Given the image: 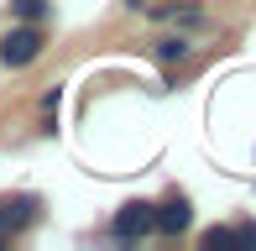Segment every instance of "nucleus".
<instances>
[{
    "instance_id": "nucleus-2",
    "label": "nucleus",
    "mask_w": 256,
    "mask_h": 251,
    "mask_svg": "<svg viewBox=\"0 0 256 251\" xmlns=\"http://www.w3.org/2000/svg\"><path fill=\"white\" fill-rule=\"evenodd\" d=\"M194 225V204L183 199V194H168L162 204H152V230H162V236H183Z\"/></svg>"
},
{
    "instance_id": "nucleus-7",
    "label": "nucleus",
    "mask_w": 256,
    "mask_h": 251,
    "mask_svg": "<svg viewBox=\"0 0 256 251\" xmlns=\"http://www.w3.org/2000/svg\"><path fill=\"white\" fill-rule=\"evenodd\" d=\"M204 246H209V251H220V246H236V230H225V225H214V230L204 236Z\"/></svg>"
},
{
    "instance_id": "nucleus-5",
    "label": "nucleus",
    "mask_w": 256,
    "mask_h": 251,
    "mask_svg": "<svg viewBox=\"0 0 256 251\" xmlns=\"http://www.w3.org/2000/svg\"><path fill=\"white\" fill-rule=\"evenodd\" d=\"M10 10H16L21 21H42L52 10V0H10Z\"/></svg>"
},
{
    "instance_id": "nucleus-8",
    "label": "nucleus",
    "mask_w": 256,
    "mask_h": 251,
    "mask_svg": "<svg viewBox=\"0 0 256 251\" xmlns=\"http://www.w3.org/2000/svg\"><path fill=\"white\" fill-rule=\"evenodd\" d=\"M236 241H240V246H256V220H246V225H236Z\"/></svg>"
},
{
    "instance_id": "nucleus-4",
    "label": "nucleus",
    "mask_w": 256,
    "mask_h": 251,
    "mask_svg": "<svg viewBox=\"0 0 256 251\" xmlns=\"http://www.w3.org/2000/svg\"><path fill=\"white\" fill-rule=\"evenodd\" d=\"M37 220V199L32 194H16V199H0V241H6L10 230H21V225Z\"/></svg>"
},
{
    "instance_id": "nucleus-6",
    "label": "nucleus",
    "mask_w": 256,
    "mask_h": 251,
    "mask_svg": "<svg viewBox=\"0 0 256 251\" xmlns=\"http://www.w3.org/2000/svg\"><path fill=\"white\" fill-rule=\"evenodd\" d=\"M157 58H162V63H183V58H188V42H183V37L157 42Z\"/></svg>"
},
{
    "instance_id": "nucleus-1",
    "label": "nucleus",
    "mask_w": 256,
    "mask_h": 251,
    "mask_svg": "<svg viewBox=\"0 0 256 251\" xmlns=\"http://www.w3.org/2000/svg\"><path fill=\"white\" fill-rule=\"evenodd\" d=\"M0 58H6V68L37 63V58H42V32H37V21H26V26L6 32V37H0Z\"/></svg>"
},
{
    "instance_id": "nucleus-3",
    "label": "nucleus",
    "mask_w": 256,
    "mask_h": 251,
    "mask_svg": "<svg viewBox=\"0 0 256 251\" xmlns=\"http://www.w3.org/2000/svg\"><path fill=\"white\" fill-rule=\"evenodd\" d=\"M110 230H115V241H142V236L152 230V204H142V199L120 204L115 220H110Z\"/></svg>"
}]
</instances>
